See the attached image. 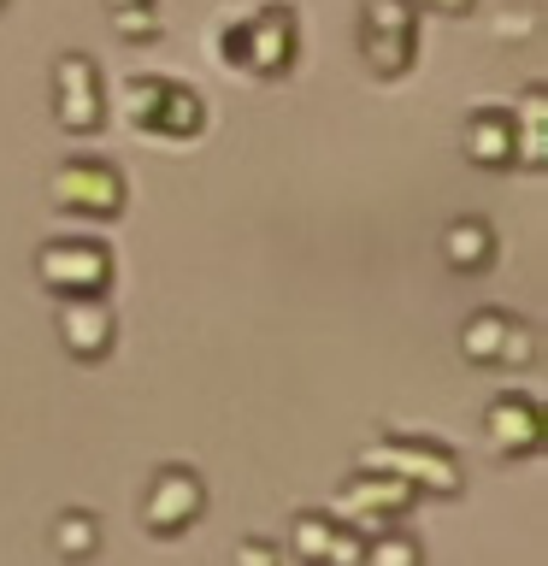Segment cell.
<instances>
[{"label":"cell","instance_id":"obj_1","mask_svg":"<svg viewBox=\"0 0 548 566\" xmlns=\"http://www.w3.org/2000/svg\"><path fill=\"white\" fill-rule=\"evenodd\" d=\"M212 53L236 71H254V77H289V65L301 53V18L283 0H265V7L212 30Z\"/></svg>","mask_w":548,"mask_h":566},{"label":"cell","instance_id":"obj_2","mask_svg":"<svg viewBox=\"0 0 548 566\" xmlns=\"http://www.w3.org/2000/svg\"><path fill=\"white\" fill-rule=\"evenodd\" d=\"M360 467L401 478L413 495H460V484H466V478H460V454L449 442L419 437V431H378L366 442Z\"/></svg>","mask_w":548,"mask_h":566},{"label":"cell","instance_id":"obj_3","mask_svg":"<svg viewBox=\"0 0 548 566\" xmlns=\"http://www.w3.org/2000/svg\"><path fill=\"white\" fill-rule=\"evenodd\" d=\"M354 42H360V60L371 77H401L419 60V7H407V0H360Z\"/></svg>","mask_w":548,"mask_h":566},{"label":"cell","instance_id":"obj_4","mask_svg":"<svg viewBox=\"0 0 548 566\" xmlns=\"http://www.w3.org/2000/svg\"><path fill=\"white\" fill-rule=\"evenodd\" d=\"M48 195H53V207H60L65 219H88V224H106V219H118V212L130 207L124 171L113 166V159H101V154L65 159V166L48 177Z\"/></svg>","mask_w":548,"mask_h":566},{"label":"cell","instance_id":"obj_5","mask_svg":"<svg viewBox=\"0 0 548 566\" xmlns=\"http://www.w3.org/2000/svg\"><path fill=\"white\" fill-rule=\"evenodd\" d=\"M113 248L101 237H48L35 248V277H42L48 295L60 301H77V295H106L113 290Z\"/></svg>","mask_w":548,"mask_h":566},{"label":"cell","instance_id":"obj_6","mask_svg":"<svg viewBox=\"0 0 548 566\" xmlns=\"http://www.w3.org/2000/svg\"><path fill=\"white\" fill-rule=\"evenodd\" d=\"M53 118H60V130H71V136H95L106 124L101 65L77 48H65L60 60H53Z\"/></svg>","mask_w":548,"mask_h":566},{"label":"cell","instance_id":"obj_7","mask_svg":"<svg viewBox=\"0 0 548 566\" xmlns=\"http://www.w3.org/2000/svg\"><path fill=\"white\" fill-rule=\"evenodd\" d=\"M460 354H466L472 366H507V371H525L530 360H537V331H530L519 313L477 307L466 325H460Z\"/></svg>","mask_w":548,"mask_h":566},{"label":"cell","instance_id":"obj_8","mask_svg":"<svg viewBox=\"0 0 548 566\" xmlns=\"http://www.w3.org/2000/svg\"><path fill=\"white\" fill-rule=\"evenodd\" d=\"M207 513V484L194 467H159L148 478V490H141V525L154 531V537H183V531Z\"/></svg>","mask_w":548,"mask_h":566},{"label":"cell","instance_id":"obj_9","mask_svg":"<svg viewBox=\"0 0 548 566\" xmlns=\"http://www.w3.org/2000/svg\"><path fill=\"white\" fill-rule=\"evenodd\" d=\"M484 437H489V454L495 460H530L542 454L548 442V413L530 389H502L489 407H484Z\"/></svg>","mask_w":548,"mask_h":566},{"label":"cell","instance_id":"obj_10","mask_svg":"<svg viewBox=\"0 0 548 566\" xmlns=\"http://www.w3.org/2000/svg\"><path fill=\"white\" fill-rule=\"evenodd\" d=\"M419 495L401 484V478H389V472H371L360 467L348 478L342 490H336V520H348L354 531H366V537H378V531H389L401 520L407 507H413Z\"/></svg>","mask_w":548,"mask_h":566},{"label":"cell","instance_id":"obj_11","mask_svg":"<svg viewBox=\"0 0 548 566\" xmlns=\"http://www.w3.org/2000/svg\"><path fill=\"white\" fill-rule=\"evenodd\" d=\"M53 331H60V348L71 360L95 366L113 354L118 343V318H113V301L106 295H77V301H60V313H53Z\"/></svg>","mask_w":548,"mask_h":566},{"label":"cell","instance_id":"obj_12","mask_svg":"<svg viewBox=\"0 0 548 566\" xmlns=\"http://www.w3.org/2000/svg\"><path fill=\"white\" fill-rule=\"evenodd\" d=\"M460 148H466V159H472V166H484V171L513 166V113H507V106H472Z\"/></svg>","mask_w":548,"mask_h":566},{"label":"cell","instance_id":"obj_13","mask_svg":"<svg viewBox=\"0 0 548 566\" xmlns=\"http://www.w3.org/2000/svg\"><path fill=\"white\" fill-rule=\"evenodd\" d=\"M513 166L542 171L548 166V88L530 83L513 106Z\"/></svg>","mask_w":548,"mask_h":566},{"label":"cell","instance_id":"obj_14","mask_svg":"<svg viewBox=\"0 0 548 566\" xmlns=\"http://www.w3.org/2000/svg\"><path fill=\"white\" fill-rule=\"evenodd\" d=\"M442 260H449L454 272H484V265L495 260V224L477 219V212L454 219L449 230H442Z\"/></svg>","mask_w":548,"mask_h":566},{"label":"cell","instance_id":"obj_15","mask_svg":"<svg viewBox=\"0 0 548 566\" xmlns=\"http://www.w3.org/2000/svg\"><path fill=\"white\" fill-rule=\"evenodd\" d=\"M207 130V101L194 95L189 83H171L166 88V101H159V118H154V130L159 142H189V136H201Z\"/></svg>","mask_w":548,"mask_h":566},{"label":"cell","instance_id":"obj_16","mask_svg":"<svg viewBox=\"0 0 548 566\" xmlns=\"http://www.w3.org/2000/svg\"><path fill=\"white\" fill-rule=\"evenodd\" d=\"M48 543H53V555H60V560L83 566V560H95V555H101V520H95L88 507H65L60 520H53Z\"/></svg>","mask_w":548,"mask_h":566},{"label":"cell","instance_id":"obj_17","mask_svg":"<svg viewBox=\"0 0 548 566\" xmlns=\"http://www.w3.org/2000/svg\"><path fill=\"white\" fill-rule=\"evenodd\" d=\"M336 513H325V507H307V513H295L289 520V555L301 560V566H325V555H330V543H336Z\"/></svg>","mask_w":548,"mask_h":566},{"label":"cell","instance_id":"obj_18","mask_svg":"<svg viewBox=\"0 0 548 566\" xmlns=\"http://www.w3.org/2000/svg\"><path fill=\"white\" fill-rule=\"evenodd\" d=\"M166 88H171V77H159V71H136V77H124V118H130L141 136L154 130V118H159V101H166Z\"/></svg>","mask_w":548,"mask_h":566},{"label":"cell","instance_id":"obj_19","mask_svg":"<svg viewBox=\"0 0 548 566\" xmlns=\"http://www.w3.org/2000/svg\"><path fill=\"white\" fill-rule=\"evenodd\" d=\"M366 566H424V548L401 525H389L378 537H366Z\"/></svg>","mask_w":548,"mask_h":566},{"label":"cell","instance_id":"obj_20","mask_svg":"<svg viewBox=\"0 0 548 566\" xmlns=\"http://www.w3.org/2000/svg\"><path fill=\"white\" fill-rule=\"evenodd\" d=\"M113 30L124 35V42H159V30H166V18H159V0L113 12Z\"/></svg>","mask_w":548,"mask_h":566},{"label":"cell","instance_id":"obj_21","mask_svg":"<svg viewBox=\"0 0 548 566\" xmlns=\"http://www.w3.org/2000/svg\"><path fill=\"white\" fill-rule=\"evenodd\" d=\"M325 566H366V531H354L348 520L336 525V543H330Z\"/></svg>","mask_w":548,"mask_h":566},{"label":"cell","instance_id":"obj_22","mask_svg":"<svg viewBox=\"0 0 548 566\" xmlns=\"http://www.w3.org/2000/svg\"><path fill=\"white\" fill-rule=\"evenodd\" d=\"M230 566H283V548L272 537H242L230 548Z\"/></svg>","mask_w":548,"mask_h":566},{"label":"cell","instance_id":"obj_23","mask_svg":"<svg viewBox=\"0 0 548 566\" xmlns=\"http://www.w3.org/2000/svg\"><path fill=\"white\" fill-rule=\"evenodd\" d=\"M537 30V12L530 7H513V12H495V35L502 42H525V35Z\"/></svg>","mask_w":548,"mask_h":566},{"label":"cell","instance_id":"obj_24","mask_svg":"<svg viewBox=\"0 0 548 566\" xmlns=\"http://www.w3.org/2000/svg\"><path fill=\"white\" fill-rule=\"evenodd\" d=\"M407 7H424V12H472L477 0H407Z\"/></svg>","mask_w":548,"mask_h":566},{"label":"cell","instance_id":"obj_25","mask_svg":"<svg viewBox=\"0 0 548 566\" xmlns=\"http://www.w3.org/2000/svg\"><path fill=\"white\" fill-rule=\"evenodd\" d=\"M124 7H148V0H106V12H124Z\"/></svg>","mask_w":548,"mask_h":566},{"label":"cell","instance_id":"obj_26","mask_svg":"<svg viewBox=\"0 0 548 566\" xmlns=\"http://www.w3.org/2000/svg\"><path fill=\"white\" fill-rule=\"evenodd\" d=\"M0 7H7V0H0Z\"/></svg>","mask_w":548,"mask_h":566}]
</instances>
